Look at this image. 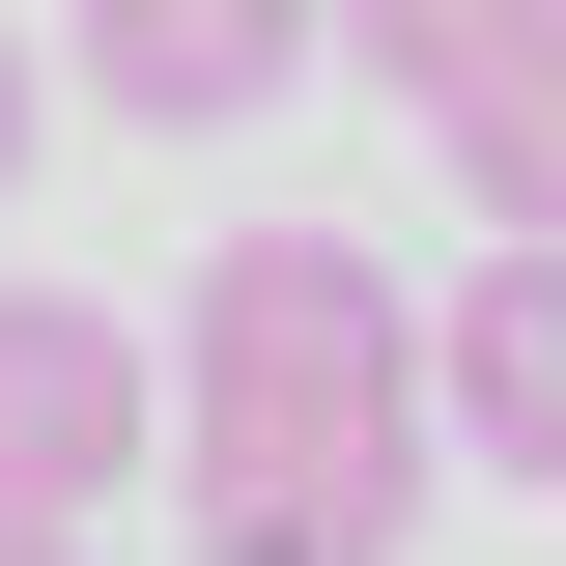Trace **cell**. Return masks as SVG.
<instances>
[{
    "instance_id": "obj_1",
    "label": "cell",
    "mask_w": 566,
    "mask_h": 566,
    "mask_svg": "<svg viewBox=\"0 0 566 566\" xmlns=\"http://www.w3.org/2000/svg\"><path fill=\"white\" fill-rule=\"evenodd\" d=\"M424 312L340 227H227L199 312H170V482H199V566H397L424 510Z\"/></svg>"
},
{
    "instance_id": "obj_2",
    "label": "cell",
    "mask_w": 566,
    "mask_h": 566,
    "mask_svg": "<svg viewBox=\"0 0 566 566\" xmlns=\"http://www.w3.org/2000/svg\"><path fill=\"white\" fill-rule=\"evenodd\" d=\"M114 482H170V340L85 283H0V538H85Z\"/></svg>"
},
{
    "instance_id": "obj_3",
    "label": "cell",
    "mask_w": 566,
    "mask_h": 566,
    "mask_svg": "<svg viewBox=\"0 0 566 566\" xmlns=\"http://www.w3.org/2000/svg\"><path fill=\"white\" fill-rule=\"evenodd\" d=\"M57 57H85V114L227 142V114H283V57H340V0H57Z\"/></svg>"
},
{
    "instance_id": "obj_4",
    "label": "cell",
    "mask_w": 566,
    "mask_h": 566,
    "mask_svg": "<svg viewBox=\"0 0 566 566\" xmlns=\"http://www.w3.org/2000/svg\"><path fill=\"white\" fill-rule=\"evenodd\" d=\"M424 424L510 453V482H566V255H482L453 312H424Z\"/></svg>"
},
{
    "instance_id": "obj_5",
    "label": "cell",
    "mask_w": 566,
    "mask_h": 566,
    "mask_svg": "<svg viewBox=\"0 0 566 566\" xmlns=\"http://www.w3.org/2000/svg\"><path fill=\"white\" fill-rule=\"evenodd\" d=\"M424 142H453V199H482V255H566V0H538V29H510V57L453 85Z\"/></svg>"
},
{
    "instance_id": "obj_6",
    "label": "cell",
    "mask_w": 566,
    "mask_h": 566,
    "mask_svg": "<svg viewBox=\"0 0 566 566\" xmlns=\"http://www.w3.org/2000/svg\"><path fill=\"white\" fill-rule=\"evenodd\" d=\"M510 29H538V0H340V57H368V85H397V114H453V85H482V57H510Z\"/></svg>"
},
{
    "instance_id": "obj_7",
    "label": "cell",
    "mask_w": 566,
    "mask_h": 566,
    "mask_svg": "<svg viewBox=\"0 0 566 566\" xmlns=\"http://www.w3.org/2000/svg\"><path fill=\"white\" fill-rule=\"evenodd\" d=\"M29 114H57V85H29V29H0V170H29Z\"/></svg>"
},
{
    "instance_id": "obj_8",
    "label": "cell",
    "mask_w": 566,
    "mask_h": 566,
    "mask_svg": "<svg viewBox=\"0 0 566 566\" xmlns=\"http://www.w3.org/2000/svg\"><path fill=\"white\" fill-rule=\"evenodd\" d=\"M0 566H85V538H0Z\"/></svg>"
}]
</instances>
